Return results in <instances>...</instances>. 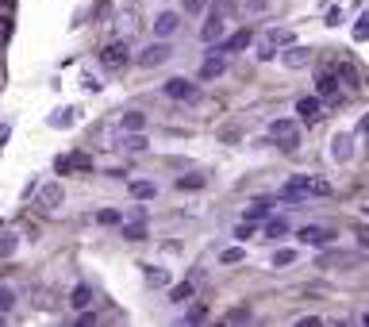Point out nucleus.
Listing matches in <instances>:
<instances>
[{"mask_svg":"<svg viewBox=\"0 0 369 327\" xmlns=\"http://www.w3.org/2000/svg\"><path fill=\"white\" fill-rule=\"evenodd\" d=\"M335 74H339V81H342L346 89H358V69L350 66V62H342V66L335 69Z\"/></svg>","mask_w":369,"mask_h":327,"instance_id":"29","label":"nucleus"},{"mask_svg":"<svg viewBox=\"0 0 369 327\" xmlns=\"http://www.w3.org/2000/svg\"><path fill=\"white\" fill-rule=\"evenodd\" d=\"M119 131H146V115L143 112H123L119 115Z\"/></svg>","mask_w":369,"mask_h":327,"instance_id":"20","label":"nucleus"},{"mask_svg":"<svg viewBox=\"0 0 369 327\" xmlns=\"http://www.w3.org/2000/svg\"><path fill=\"white\" fill-rule=\"evenodd\" d=\"M296 239L308 243V247H323V243L335 239V231H331V227H316V223H311V227H300V231H296Z\"/></svg>","mask_w":369,"mask_h":327,"instance_id":"8","label":"nucleus"},{"mask_svg":"<svg viewBox=\"0 0 369 327\" xmlns=\"http://www.w3.org/2000/svg\"><path fill=\"white\" fill-rule=\"evenodd\" d=\"M174 185H177L181 192H196V189H204V177H200V173H181Z\"/></svg>","mask_w":369,"mask_h":327,"instance_id":"22","label":"nucleus"},{"mask_svg":"<svg viewBox=\"0 0 369 327\" xmlns=\"http://www.w3.org/2000/svg\"><path fill=\"white\" fill-rule=\"evenodd\" d=\"M193 281H181V285H174L169 289V300H174V304H184V300H193Z\"/></svg>","mask_w":369,"mask_h":327,"instance_id":"26","label":"nucleus"},{"mask_svg":"<svg viewBox=\"0 0 369 327\" xmlns=\"http://www.w3.org/2000/svg\"><path fill=\"white\" fill-rule=\"evenodd\" d=\"M177 27H181V16H177V12H162V16L154 19V35L158 38H169Z\"/></svg>","mask_w":369,"mask_h":327,"instance_id":"14","label":"nucleus"},{"mask_svg":"<svg viewBox=\"0 0 369 327\" xmlns=\"http://www.w3.org/2000/svg\"><path fill=\"white\" fill-rule=\"evenodd\" d=\"M16 235H0V258H12V254H16Z\"/></svg>","mask_w":369,"mask_h":327,"instance_id":"37","label":"nucleus"},{"mask_svg":"<svg viewBox=\"0 0 369 327\" xmlns=\"http://www.w3.org/2000/svg\"><path fill=\"white\" fill-rule=\"evenodd\" d=\"M97 223H100V227H119L123 216H119V208H100L97 212Z\"/></svg>","mask_w":369,"mask_h":327,"instance_id":"27","label":"nucleus"},{"mask_svg":"<svg viewBox=\"0 0 369 327\" xmlns=\"http://www.w3.org/2000/svg\"><path fill=\"white\" fill-rule=\"evenodd\" d=\"M162 93L169 96V100H184V104H196V100H200V89H196L189 77H169L162 85Z\"/></svg>","mask_w":369,"mask_h":327,"instance_id":"3","label":"nucleus"},{"mask_svg":"<svg viewBox=\"0 0 369 327\" xmlns=\"http://www.w3.org/2000/svg\"><path fill=\"white\" fill-rule=\"evenodd\" d=\"M250 235H254V223H250V220H243L239 227H235V239H239V243H246Z\"/></svg>","mask_w":369,"mask_h":327,"instance_id":"43","label":"nucleus"},{"mask_svg":"<svg viewBox=\"0 0 369 327\" xmlns=\"http://www.w3.org/2000/svg\"><path fill=\"white\" fill-rule=\"evenodd\" d=\"M116 23H119V31H123V35H135V31H139V12H135V8L119 12V19H116Z\"/></svg>","mask_w":369,"mask_h":327,"instance_id":"23","label":"nucleus"},{"mask_svg":"<svg viewBox=\"0 0 369 327\" xmlns=\"http://www.w3.org/2000/svg\"><path fill=\"white\" fill-rule=\"evenodd\" d=\"M366 38H369V12L358 16V23H354V43H366Z\"/></svg>","mask_w":369,"mask_h":327,"instance_id":"36","label":"nucleus"},{"mask_svg":"<svg viewBox=\"0 0 369 327\" xmlns=\"http://www.w3.org/2000/svg\"><path fill=\"white\" fill-rule=\"evenodd\" d=\"M296 120L316 124V120H320V96H300V100H296Z\"/></svg>","mask_w":369,"mask_h":327,"instance_id":"15","label":"nucleus"},{"mask_svg":"<svg viewBox=\"0 0 369 327\" xmlns=\"http://www.w3.org/2000/svg\"><path fill=\"white\" fill-rule=\"evenodd\" d=\"M81 89H85V93H100V81L93 74H85V77H81Z\"/></svg>","mask_w":369,"mask_h":327,"instance_id":"45","label":"nucleus"},{"mask_svg":"<svg viewBox=\"0 0 369 327\" xmlns=\"http://www.w3.org/2000/svg\"><path fill=\"white\" fill-rule=\"evenodd\" d=\"M243 258H246V250H243V247H227V250H219V262H224V266H239Z\"/></svg>","mask_w":369,"mask_h":327,"instance_id":"30","label":"nucleus"},{"mask_svg":"<svg viewBox=\"0 0 369 327\" xmlns=\"http://www.w3.org/2000/svg\"><path fill=\"white\" fill-rule=\"evenodd\" d=\"M181 4H184V16H200L208 8V0H181Z\"/></svg>","mask_w":369,"mask_h":327,"instance_id":"39","label":"nucleus"},{"mask_svg":"<svg viewBox=\"0 0 369 327\" xmlns=\"http://www.w3.org/2000/svg\"><path fill=\"white\" fill-rule=\"evenodd\" d=\"M169 54H174V50H169V43H165V38H158V43H150V47L139 54V66H146V69L165 66V62H169Z\"/></svg>","mask_w":369,"mask_h":327,"instance_id":"4","label":"nucleus"},{"mask_svg":"<svg viewBox=\"0 0 369 327\" xmlns=\"http://www.w3.org/2000/svg\"><path fill=\"white\" fill-rule=\"evenodd\" d=\"M265 38H270L273 47H292V31H289V27H273Z\"/></svg>","mask_w":369,"mask_h":327,"instance_id":"31","label":"nucleus"},{"mask_svg":"<svg viewBox=\"0 0 369 327\" xmlns=\"http://www.w3.org/2000/svg\"><path fill=\"white\" fill-rule=\"evenodd\" d=\"M281 62H285V69H304V66L311 62V50H308V47H296V43H292V47H285Z\"/></svg>","mask_w":369,"mask_h":327,"instance_id":"10","label":"nucleus"},{"mask_svg":"<svg viewBox=\"0 0 369 327\" xmlns=\"http://www.w3.org/2000/svg\"><path fill=\"white\" fill-rule=\"evenodd\" d=\"M35 300H39L35 308H58V304H54V293H43V289L35 293Z\"/></svg>","mask_w":369,"mask_h":327,"instance_id":"44","label":"nucleus"},{"mask_svg":"<svg viewBox=\"0 0 369 327\" xmlns=\"http://www.w3.org/2000/svg\"><path fill=\"white\" fill-rule=\"evenodd\" d=\"M273 58H277V47H273L270 38H265L262 47H258V62H273Z\"/></svg>","mask_w":369,"mask_h":327,"instance_id":"40","label":"nucleus"},{"mask_svg":"<svg viewBox=\"0 0 369 327\" xmlns=\"http://www.w3.org/2000/svg\"><path fill=\"white\" fill-rule=\"evenodd\" d=\"M62 196H66V192H62V181H47V185H39V204H43L47 212L58 208Z\"/></svg>","mask_w":369,"mask_h":327,"instance_id":"12","label":"nucleus"},{"mask_svg":"<svg viewBox=\"0 0 369 327\" xmlns=\"http://www.w3.org/2000/svg\"><path fill=\"white\" fill-rule=\"evenodd\" d=\"M143 273H146V285H154V289H165V285H169V273H165L162 266H146Z\"/></svg>","mask_w":369,"mask_h":327,"instance_id":"24","label":"nucleus"},{"mask_svg":"<svg viewBox=\"0 0 369 327\" xmlns=\"http://www.w3.org/2000/svg\"><path fill=\"white\" fill-rule=\"evenodd\" d=\"M358 243H361V247H369V227H358Z\"/></svg>","mask_w":369,"mask_h":327,"instance_id":"49","label":"nucleus"},{"mask_svg":"<svg viewBox=\"0 0 369 327\" xmlns=\"http://www.w3.org/2000/svg\"><path fill=\"white\" fill-rule=\"evenodd\" d=\"M296 262V250H277L273 254V266H292Z\"/></svg>","mask_w":369,"mask_h":327,"instance_id":"41","label":"nucleus"},{"mask_svg":"<svg viewBox=\"0 0 369 327\" xmlns=\"http://www.w3.org/2000/svg\"><path fill=\"white\" fill-rule=\"evenodd\" d=\"M331 158H335L339 166H346L350 158H354V135H350V131L335 135V139H331Z\"/></svg>","mask_w":369,"mask_h":327,"instance_id":"6","label":"nucleus"},{"mask_svg":"<svg viewBox=\"0 0 369 327\" xmlns=\"http://www.w3.org/2000/svg\"><path fill=\"white\" fill-rule=\"evenodd\" d=\"M54 170L66 177V173H93V154L85 150H73V154H58L54 158Z\"/></svg>","mask_w":369,"mask_h":327,"instance_id":"2","label":"nucleus"},{"mask_svg":"<svg viewBox=\"0 0 369 327\" xmlns=\"http://www.w3.org/2000/svg\"><path fill=\"white\" fill-rule=\"evenodd\" d=\"M354 254H323L320 258V269H331V266H354Z\"/></svg>","mask_w":369,"mask_h":327,"instance_id":"28","label":"nucleus"},{"mask_svg":"<svg viewBox=\"0 0 369 327\" xmlns=\"http://www.w3.org/2000/svg\"><path fill=\"white\" fill-rule=\"evenodd\" d=\"M304 196H311V177L296 173V177H289V185L281 189V201H304Z\"/></svg>","mask_w":369,"mask_h":327,"instance_id":"7","label":"nucleus"},{"mask_svg":"<svg viewBox=\"0 0 369 327\" xmlns=\"http://www.w3.org/2000/svg\"><path fill=\"white\" fill-rule=\"evenodd\" d=\"M12 308H16V293H12L8 285H0V316H4V312H12Z\"/></svg>","mask_w":369,"mask_h":327,"instance_id":"35","label":"nucleus"},{"mask_svg":"<svg viewBox=\"0 0 369 327\" xmlns=\"http://www.w3.org/2000/svg\"><path fill=\"white\" fill-rule=\"evenodd\" d=\"M119 231H123V239H131V243H139V239H146V223H143V220H131V223H119Z\"/></svg>","mask_w":369,"mask_h":327,"instance_id":"25","label":"nucleus"},{"mask_svg":"<svg viewBox=\"0 0 369 327\" xmlns=\"http://www.w3.org/2000/svg\"><path fill=\"white\" fill-rule=\"evenodd\" d=\"M265 235H270V239H281V235H289V220H270V223H265Z\"/></svg>","mask_w":369,"mask_h":327,"instance_id":"33","label":"nucleus"},{"mask_svg":"<svg viewBox=\"0 0 369 327\" xmlns=\"http://www.w3.org/2000/svg\"><path fill=\"white\" fill-rule=\"evenodd\" d=\"M250 43H254V31L246 27V31H235V35L227 38V43H224V47H219V50H224V54H239V50H246V47H250Z\"/></svg>","mask_w":369,"mask_h":327,"instance_id":"16","label":"nucleus"},{"mask_svg":"<svg viewBox=\"0 0 369 327\" xmlns=\"http://www.w3.org/2000/svg\"><path fill=\"white\" fill-rule=\"evenodd\" d=\"M119 150L143 154V150H146V135H143V131H123V139H119Z\"/></svg>","mask_w":369,"mask_h":327,"instance_id":"17","label":"nucleus"},{"mask_svg":"<svg viewBox=\"0 0 369 327\" xmlns=\"http://www.w3.org/2000/svg\"><path fill=\"white\" fill-rule=\"evenodd\" d=\"M311 196H331V185L323 177H311Z\"/></svg>","mask_w":369,"mask_h":327,"instance_id":"42","label":"nucleus"},{"mask_svg":"<svg viewBox=\"0 0 369 327\" xmlns=\"http://www.w3.org/2000/svg\"><path fill=\"white\" fill-rule=\"evenodd\" d=\"M127 43L119 38V43H108L104 50H100V62H104V69H123L127 66Z\"/></svg>","mask_w":369,"mask_h":327,"instance_id":"5","label":"nucleus"},{"mask_svg":"<svg viewBox=\"0 0 369 327\" xmlns=\"http://www.w3.org/2000/svg\"><path fill=\"white\" fill-rule=\"evenodd\" d=\"M270 139L281 146L285 154L300 150V131H296V120H273V124H270Z\"/></svg>","mask_w":369,"mask_h":327,"instance_id":"1","label":"nucleus"},{"mask_svg":"<svg viewBox=\"0 0 369 327\" xmlns=\"http://www.w3.org/2000/svg\"><path fill=\"white\" fill-rule=\"evenodd\" d=\"M327 23H331V27H339V23H342V8H331L327 12Z\"/></svg>","mask_w":369,"mask_h":327,"instance_id":"47","label":"nucleus"},{"mask_svg":"<svg viewBox=\"0 0 369 327\" xmlns=\"http://www.w3.org/2000/svg\"><path fill=\"white\" fill-rule=\"evenodd\" d=\"M224 31H227V19L219 16V12H212V16L204 19V27H200V38H204V43H219Z\"/></svg>","mask_w":369,"mask_h":327,"instance_id":"9","label":"nucleus"},{"mask_svg":"<svg viewBox=\"0 0 369 327\" xmlns=\"http://www.w3.org/2000/svg\"><path fill=\"white\" fill-rule=\"evenodd\" d=\"M219 139H224V143H239V127H224V131H219Z\"/></svg>","mask_w":369,"mask_h":327,"instance_id":"46","label":"nucleus"},{"mask_svg":"<svg viewBox=\"0 0 369 327\" xmlns=\"http://www.w3.org/2000/svg\"><path fill=\"white\" fill-rule=\"evenodd\" d=\"M316 89H320V96H327V100H331V96L339 93V74H320V77H316Z\"/></svg>","mask_w":369,"mask_h":327,"instance_id":"21","label":"nucleus"},{"mask_svg":"<svg viewBox=\"0 0 369 327\" xmlns=\"http://www.w3.org/2000/svg\"><path fill=\"white\" fill-rule=\"evenodd\" d=\"M254 312H250V304H239V308H231V312H227V324H246V319H250Z\"/></svg>","mask_w":369,"mask_h":327,"instance_id":"32","label":"nucleus"},{"mask_svg":"<svg viewBox=\"0 0 369 327\" xmlns=\"http://www.w3.org/2000/svg\"><path fill=\"white\" fill-rule=\"evenodd\" d=\"M366 212H369V208H366Z\"/></svg>","mask_w":369,"mask_h":327,"instance_id":"51","label":"nucleus"},{"mask_svg":"<svg viewBox=\"0 0 369 327\" xmlns=\"http://www.w3.org/2000/svg\"><path fill=\"white\" fill-rule=\"evenodd\" d=\"M227 69V58H224V50H212V54L204 58V66H200V77L204 81H212V77H219Z\"/></svg>","mask_w":369,"mask_h":327,"instance_id":"13","label":"nucleus"},{"mask_svg":"<svg viewBox=\"0 0 369 327\" xmlns=\"http://www.w3.org/2000/svg\"><path fill=\"white\" fill-rule=\"evenodd\" d=\"M131 196H135V201H154V196H158V185L146 181V177H139V181H131Z\"/></svg>","mask_w":369,"mask_h":327,"instance_id":"19","label":"nucleus"},{"mask_svg":"<svg viewBox=\"0 0 369 327\" xmlns=\"http://www.w3.org/2000/svg\"><path fill=\"white\" fill-rule=\"evenodd\" d=\"M200 319H208V308L204 304H193L189 312H184V324H200Z\"/></svg>","mask_w":369,"mask_h":327,"instance_id":"38","label":"nucleus"},{"mask_svg":"<svg viewBox=\"0 0 369 327\" xmlns=\"http://www.w3.org/2000/svg\"><path fill=\"white\" fill-rule=\"evenodd\" d=\"M212 12H219L224 19H231L235 12H239V0H215V4H212Z\"/></svg>","mask_w":369,"mask_h":327,"instance_id":"34","label":"nucleus"},{"mask_svg":"<svg viewBox=\"0 0 369 327\" xmlns=\"http://www.w3.org/2000/svg\"><path fill=\"white\" fill-rule=\"evenodd\" d=\"M73 120H78V108H73V104L54 108V112L47 115V124L54 127V131H69V127H73Z\"/></svg>","mask_w":369,"mask_h":327,"instance_id":"11","label":"nucleus"},{"mask_svg":"<svg viewBox=\"0 0 369 327\" xmlns=\"http://www.w3.org/2000/svg\"><path fill=\"white\" fill-rule=\"evenodd\" d=\"M69 308H78V312L93 308V285H78V289H73V293H69Z\"/></svg>","mask_w":369,"mask_h":327,"instance_id":"18","label":"nucleus"},{"mask_svg":"<svg viewBox=\"0 0 369 327\" xmlns=\"http://www.w3.org/2000/svg\"><path fill=\"white\" fill-rule=\"evenodd\" d=\"M8 135H12V127H8V124H0V146L8 143Z\"/></svg>","mask_w":369,"mask_h":327,"instance_id":"48","label":"nucleus"},{"mask_svg":"<svg viewBox=\"0 0 369 327\" xmlns=\"http://www.w3.org/2000/svg\"><path fill=\"white\" fill-rule=\"evenodd\" d=\"M361 324H366V327H369V312H366V316H361Z\"/></svg>","mask_w":369,"mask_h":327,"instance_id":"50","label":"nucleus"}]
</instances>
